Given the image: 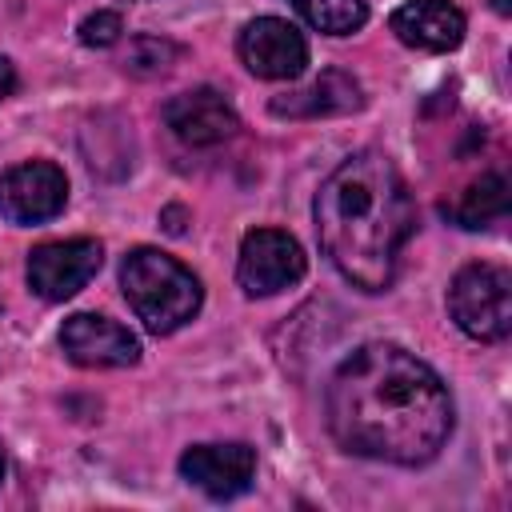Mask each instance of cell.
I'll return each mask as SVG.
<instances>
[{"instance_id":"15","label":"cell","mask_w":512,"mask_h":512,"mask_svg":"<svg viewBox=\"0 0 512 512\" xmlns=\"http://www.w3.org/2000/svg\"><path fill=\"white\" fill-rule=\"evenodd\" d=\"M296 4H300L304 20L316 32H328V36H352L368 20L364 0H296Z\"/></svg>"},{"instance_id":"8","label":"cell","mask_w":512,"mask_h":512,"mask_svg":"<svg viewBox=\"0 0 512 512\" xmlns=\"http://www.w3.org/2000/svg\"><path fill=\"white\" fill-rule=\"evenodd\" d=\"M68 200V180L48 160L16 164L0 176V216L12 224H44Z\"/></svg>"},{"instance_id":"4","label":"cell","mask_w":512,"mask_h":512,"mask_svg":"<svg viewBox=\"0 0 512 512\" xmlns=\"http://www.w3.org/2000/svg\"><path fill=\"white\" fill-rule=\"evenodd\" d=\"M448 312L472 340H504L512 328V276L500 264H468L448 288Z\"/></svg>"},{"instance_id":"21","label":"cell","mask_w":512,"mask_h":512,"mask_svg":"<svg viewBox=\"0 0 512 512\" xmlns=\"http://www.w3.org/2000/svg\"><path fill=\"white\" fill-rule=\"evenodd\" d=\"M0 476H4V456H0Z\"/></svg>"},{"instance_id":"20","label":"cell","mask_w":512,"mask_h":512,"mask_svg":"<svg viewBox=\"0 0 512 512\" xmlns=\"http://www.w3.org/2000/svg\"><path fill=\"white\" fill-rule=\"evenodd\" d=\"M492 8H496L500 16H508V12H512V0H492Z\"/></svg>"},{"instance_id":"1","label":"cell","mask_w":512,"mask_h":512,"mask_svg":"<svg viewBox=\"0 0 512 512\" xmlns=\"http://www.w3.org/2000/svg\"><path fill=\"white\" fill-rule=\"evenodd\" d=\"M452 420L444 380L400 344H364L328 380V428L344 452L368 460L428 464Z\"/></svg>"},{"instance_id":"14","label":"cell","mask_w":512,"mask_h":512,"mask_svg":"<svg viewBox=\"0 0 512 512\" xmlns=\"http://www.w3.org/2000/svg\"><path fill=\"white\" fill-rule=\"evenodd\" d=\"M508 212V180L500 172H488L472 180L452 204H444V216L460 228H484Z\"/></svg>"},{"instance_id":"11","label":"cell","mask_w":512,"mask_h":512,"mask_svg":"<svg viewBox=\"0 0 512 512\" xmlns=\"http://www.w3.org/2000/svg\"><path fill=\"white\" fill-rule=\"evenodd\" d=\"M164 124L188 148H212L240 128L236 108L216 88H192V92L172 96L164 104Z\"/></svg>"},{"instance_id":"5","label":"cell","mask_w":512,"mask_h":512,"mask_svg":"<svg viewBox=\"0 0 512 512\" xmlns=\"http://www.w3.org/2000/svg\"><path fill=\"white\" fill-rule=\"evenodd\" d=\"M300 276H304V252L288 232L256 228L240 240L236 280L248 296H272L280 288H292Z\"/></svg>"},{"instance_id":"6","label":"cell","mask_w":512,"mask_h":512,"mask_svg":"<svg viewBox=\"0 0 512 512\" xmlns=\"http://www.w3.org/2000/svg\"><path fill=\"white\" fill-rule=\"evenodd\" d=\"M100 260H104V248L88 236L36 244L28 252V284L44 300H68L100 272Z\"/></svg>"},{"instance_id":"18","label":"cell","mask_w":512,"mask_h":512,"mask_svg":"<svg viewBox=\"0 0 512 512\" xmlns=\"http://www.w3.org/2000/svg\"><path fill=\"white\" fill-rule=\"evenodd\" d=\"M160 220H164V228H168L172 236H176V232H184V208H180V204L164 208V216H160Z\"/></svg>"},{"instance_id":"12","label":"cell","mask_w":512,"mask_h":512,"mask_svg":"<svg viewBox=\"0 0 512 512\" xmlns=\"http://www.w3.org/2000/svg\"><path fill=\"white\" fill-rule=\"evenodd\" d=\"M388 28L400 44L420 52H448L464 40V12L448 0H408L392 12Z\"/></svg>"},{"instance_id":"17","label":"cell","mask_w":512,"mask_h":512,"mask_svg":"<svg viewBox=\"0 0 512 512\" xmlns=\"http://www.w3.org/2000/svg\"><path fill=\"white\" fill-rule=\"evenodd\" d=\"M120 32H124V20L112 8H100L80 20V44H88V48H112L120 40Z\"/></svg>"},{"instance_id":"16","label":"cell","mask_w":512,"mask_h":512,"mask_svg":"<svg viewBox=\"0 0 512 512\" xmlns=\"http://www.w3.org/2000/svg\"><path fill=\"white\" fill-rule=\"evenodd\" d=\"M176 60H180V44H172L164 36H136L128 44L124 68L136 76H156V72H168Z\"/></svg>"},{"instance_id":"3","label":"cell","mask_w":512,"mask_h":512,"mask_svg":"<svg viewBox=\"0 0 512 512\" xmlns=\"http://www.w3.org/2000/svg\"><path fill=\"white\" fill-rule=\"evenodd\" d=\"M120 284H124L132 312L156 336H168L180 324H188L204 300L200 280L180 260H172L168 252H156V248L128 252L124 268H120Z\"/></svg>"},{"instance_id":"7","label":"cell","mask_w":512,"mask_h":512,"mask_svg":"<svg viewBox=\"0 0 512 512\" xmlns=\"http://www.w3.org/2000/svg\"><path fill=\"white\" fill-rule=\"evenodd\" d=\"M236 48H240L244 68L260 80H296L308 64L304 36L296 32V24L280 16H256L252 24H244Z\"/></svg>"},{"instance_id":"19","label":"cell","mask_w":512,"mask_h":512,"mask_svg":"<svg viewBox=\"0 0 512 512\" xmlns=\"http://www.w3.org/2000/svg\"><path fill=\"white\" fill-rule=\"evenodd\" d=\"M12 84H16V72H12V64L0 56V100L12 92Z\"/></svg>"},{"instance_id":"13","label":"cell","mask_w":512,"mask_h":512,"mask_svg":"<svg viewBox=\"0 0 512 512\" xmlns=\"http://www.w3.org/2000/svg\"><path fill=\"white\" fill-rule=\"evenodd\" d=\"M360 104H364V96H360L356 76L332 68V72H320L308 88L288 92V96H276V100H272V112H276V116L316 120V116H340V112H352V108H360Z\"/></svg>"},{"instance_id":"9","label":"cell","mask_w":512,"mask_h":512,"mask_svg":"<svg viewBox=\"0 0 512 512\" xmlns=\"http://www.w3.org/2000/svg\"><path fill=\"white\" fill-rule=\"evenodd\" d=\"M60 348L80 368H128L140 360V340L124 324L92 312H76L64 320Z\"/></svg>"},{"instance_id":"2","label":"cell","mask_w":512,"mask_h":512,"mask_svg":"<svg viewBox=\"0 0 512 512\" xmlns=\"http://www.w3.org/2000/svg\"><path fill=\"white\" fill-rule=\"evenodd\" d=\"M416 212L396 164L364 148L348 156L316 192L320 248L360 292H384L396 276Z\"/></svg>"},{"instance_id":"10","label":"cell","mask_w":512,"mask_h":512,"mask_svg":"<svg viewBox=\"0 0 512 512\" xmlns=\"http://www.w3.org/2000/svg\"><path fill=\"white\" fill-rule=\"evenodd\" d=\"M180 476L212 500H232L248 492L256 476V452L248 444H192L180 456Z\"/></svg>"}]
</instances>
